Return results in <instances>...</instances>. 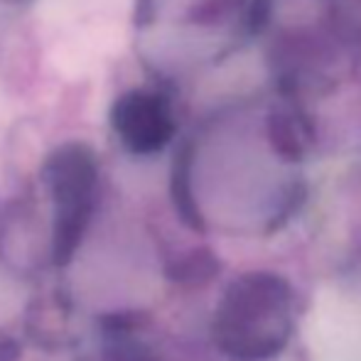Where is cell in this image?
<instances>
[{"mask_svg": "<svg viewBox=\"0 0 361 361\" xmlns=\"http://www.w3.org/2000/svg\"><path fill=\"white\" fill-rule=\"evenodd\" d=\"M295 293L273 273H246L224 293L214 314V342L238 361H261L288 344Z\"/></svg>", "mask_w": 361, "mask_h": 361, "instance_id": "1", "label": "cell"}, {"mask_svg": "<svg viewBox=\"0 0 361 361\" xmlns=\"http://www.w3.org/2000/svg\"><path fill=\"white\" fill-rule=\"evenodd\" d=\"M42 185L54 209V263L67 266L96 212L101 187L99 157L79 140L54 147L42 165Z\"/></svg>", "mask_w": 361, "mask_h": 361, "instance_id": "2", "label": "cell"}, {"mask_svg": "<svg viewBox=\"0 0 361 361\" xmlns=\"http://www.w3.org/2000/svg\"><path fill=\"white\" fill-rule=\"evenodd\" d=\"M109 123L116 140L140 157L165 150L177 133L170 99L155 89H128L116 96Z\"/></svg>", "mask_w": 361, "mask_h": 361, "instance_id": "3", "label": "cell"}, {"mask_svg": "<svg viewBox=\"0 0 361 361\" xmlns=\"http://www.w3.org/2000/svg\"><path fill=\"white\" fill-rule=\"evenodd\" d=\"M268 135L276 152L286 160H300L307 152L310 130L305 118L293 109H276L268 118Z\"/></svg>", "mask_w": 361, "mask_h": 361, "instance_id": "4", "label": "cell"}, {"mask_svg": "<svg viewBox=\"0 0 361 361\" xmlns=\"http://www.w3.org/2000/svg\"><path fill=\"white\" fill-rule=\"evenodd\" d=\"M104 361H160L145 344L133 337L130 327H109Z\"/></svg>", "mask_w": 361, "mask_h": 361, "instance_id": "5", "label": "cell"}]
</instances>
